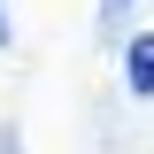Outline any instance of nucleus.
<instances>
[{
  "mask_svg": "<svg viewBox=\"0 0 154 154\" xmlns=\"http://www.w3.org/2000/svg\"><path fill=\"white\" fill-rule=\"evenodd\" d=\"M123 85H131V93H139V100H146V93H154V31H139V38H131V46H123Z\"/></svg>",
  "mask_w": 154,
  "mask_h": 154,
  "instance_id": "obj_1",
  "label": "nucleus"
},
{
  "mask_svg": "<svg viewBox=\"0 0 154 154\" xmlns=\"http://www.w3.org/2000/svg\"><path fill=\"white\" fill-rule=\"evenodd\" d=\"M0 46H8V0H0Z\"/></svg>",
  "mask_w": 154,
  "mask_h": 154,
  "instance_id": "obj_2",
  "label": "nucleus"
},
{
  "mask_svg": "<svg viewBox=\"0 0 154 154\" xmlns=\"http://www.w3.org/2000/svg\"><path fill=\"white\" fill-rule=\"evenodd\" d=\"M116 8H131V0H108V16H116Z\"/></svg>",
  "mask_w": 154,
  "mask_h": 154,
  "instance_id": "obj_3",
  "label": "nucleus"
}]
</instances>
